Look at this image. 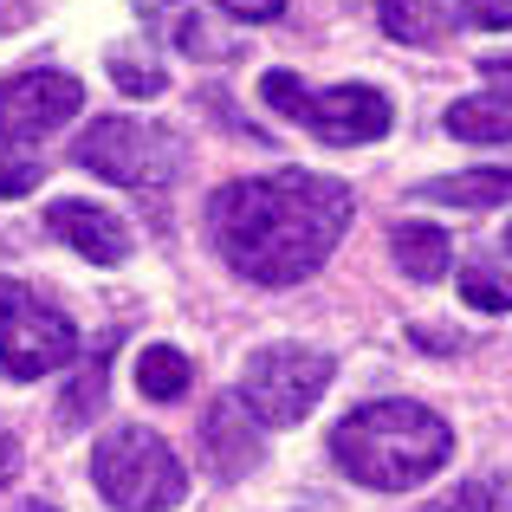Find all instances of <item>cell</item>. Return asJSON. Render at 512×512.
I'll return each mask as SVG.
<instances>
[{
	"mask_svg": "<svg viewBox=\"0 0 512 512\" xmlns=\"http://www.w3.org/2000/svg\"><path fill=\"white\" fill-rule=\"evenodd\" d=\"M331 370L338 363L325 350H305V344H273V350H253L247 370H240V402L260 428H299L305 415L318 409Z\"/></svg>",
	"mask_w": 512,
	"mask_h": 512,
	"instance_id": "277c9868",
	"label": "cell"
},
{
	"mask_svg": "<svg viewBox=\"0 0 512 512\" xmlns=\"http://www.w3.org/2000/svg\"><path fill=\"white\" fill-rule=\"evenodd\" d=\"M39 182H46V156L0 143V195H33Z\"/></svg>",
	"mask_w": 512,
	"mask_h": 512,
	"instance_id": "44dd1931",
	"label": "cell"
},
{
	"mask_svg": "<svg viewBox=\"0 0 512 512\" xmlns=\"http://www.w3.org/2000/svg\"><path fill=\"white\" fill-rule=\"evenodd\" d=\"M448 137H461V143H512V104H493V98L448 104Z\"/></svg>",
	"mask_w": 512,
	"mask_h": 512,
	"instance_id": "e0dca14e",
	"label": "cell"
},
{
	"mask_svg": "<svg viewBox=\"0 0 512 512\" xmlns=\"http://www.w3.org/2000/svg\"><path fill=\"white\" fill-rule=\"evenodd\" d=\"M389 253H396V266L415 279V286H435V279L454 266V240L441 234V227H428V221H396Z\"/></svg>",
	"mask_w": 512,
	"mask_h": 512,
	"instance_id": "7c38bea8",
	"label": "cell"
},
{
	"mask_svg": "<svg viewBox=\"0 0 512 512\" xmlns=\"http://www.w3.org/2000/svg\"><path fill=\"white\" fill-rule=\"evenodd\" d=\"M85 111V85L72 72H13L0 85V143L13 150H39V137H52L59 124Z\"/></svg>",
	"mask_w": 512,
	"mask_h": 512,
	"instance_id": "52a82bcc",
	"label": "cell"
},
{
	"mask_svg": "<svg viewBox=\"0 0 512 512\" xmlns=\"http://www.w3.org/2000/svg\"><path fill=\"white\" fill-rule=\"evenodd\" d=\"M91 480L117 512H169L188 500V467L156 428H111L91 454Z\"/></svg>",
	"mask_w": 512,
	"mask_h": 512,
	"instance_id": "3957f363",
	"label": "cell"
},
{
	"mask_svg": "<svg viewBox=\"0 0 512 512\" xmlns=\"http://www.w3.org/2000/svg\"><path fill=\"white\" fill-rule=\"evenodd\" d=\"M506 247H512V227H506Z\"/></svg>",
	"mask_w": 512,
	"mask_h": 512,
	"instance_id": "484cf974",
	"label": "cell"
},
{
	"mask_svg": "<svg viewBox=\"0 0 512 512\" xmlns=\"http://www.w3.org/2000/svg\"><path fill=\"white\" fill-rule=\"evenodd\" d=\"M422 512H512V480L506 474H474V480H461V487L435 493Z\"/></svg>",
	"mask_w": 512,
	"mask_h": 512,
	"instance_id": "ac0fdd59",
	"label": "cell"
},
{
	"mask_svg": "<svg viewBox=\"0 0 512 512\" xmlns=\"http://www.w3.org/2000/svg\"><path fill=\"white\" fill-rule=\"evenodd\" d=\"M78 169L104 175L117 188H169L182 175V143L163 124H143V117H98L78 137Z\"/></svg>",
	"mask_w": 512,
	"mask_h": 512,
	"instance_id": "5b68a950",
	"label": "cell"
},
{
	"mask_svg": "<svg viewBox=\"0 0 512 512\" xmlns=\"http://www.w3.org/2000/svg\"><path fill=\"white\" fill-rule=\"evenodd\" d=\"M188 383H195V363H188L175 344H150V350H137V389H143L150 402H175V396H188Z\"/></svg>",
	"mask_w": 512,
	"mask_h": 512,
	"instance_id": "2e32d148",
	"label": "cell"
},
{
	"mask_svg": "<svg viewBox=\"0 0 512 512\" xmlns=\"http://www.w3.org/2000/svg\"><path fill=\"white\" fill-rule=\"evenodd\" d=\"M299 124L312 130L318 143H344V150H350V143L389 137V124H396V104H389L376 85H331V91H305Z\"/></svg>",
	"mask_w": 512,
	"mask_h": 512,
	"instance_id": "ba28073f",
	"label": "cell"
},
{
	"mask_svg": "<svg viewBox=\"0 0 512 512\" xmlns=\"http://www.w3.org/2000/svg\"><path fill=\"white\" fill-rule=\"evenodd\" d=\"M111 350H117V331H111V338H98V344H91L85 370L72 376V389H65V402H59V422H65V428L91 422V415L104 409V370H111Z\"/></svg>",
	"mask_w": 512,
	"mask_h": 512,
	"instance_id": "9a60e30c",
	"label": "cell"
},
{
	"mask_svg": "<svg viewBox=\"0 0 512 512\" xmlns=\"http://www.w3.org/2000/svg\"><path fill=\"white\" fill-rule=\"evenodd\" d=\"M201 448H208V467L221 480H240L260 467V422L247 415L240 396H221L208 415H201Z\"/></svg>",
	"mask_w": 512,
	"mask_h": 512,
	"instance_id": "30bf717a",
	"label": "cell"
},
{
	"mask_svg": "<svg viewBox=\"0 0 512 512\" xmlns=\"http://www.w3.org/2000/svg\"><path fill=\"white\" fill-rule=\"evenodd\" d=\"M454 7H461L474 26H487V33H506L512 26V0H454Z\"/></svg>",
	"mask_w": 512,
	"mask_h": 512,
	"instance_id": "7402d4cb",
	"label": "cell"
},
{
	"mask_svg": "<svg viewBox=\"0 0 512 512\" xmlns=\"http://www.w3.org/2000/svg\"><path fill=\"white\" fill-rule=\"evenodd\" d=\"M46 227L72 253H85L91 266H124L130 260V227L117 221L111 208H98V201H52V208H46Z\"/></svg>",
	"mask_w": 512,
	"mask_h": 512,
	"instance_id": "9c48e42d",
	"label": "cell"
},
{
	"mask_svg": "<svg viewBox=\"0 0 512 512\" xmlns=\"http://www.w3.org/2000/svg\"><path fill=\"white\" fill-rule=\"evenodd\" d=\"M376 26H383L389 39H402V46H435V39H448V13H441L435 0H383V7H376Z\"/></svg>",
	"mask_w": 512,
	"mask_h": 512,
	"instance_id": "5bb4252c",
	"label": "cell"
},
{
	"mask_svg": "<svg viewBox=\"0 0 512 512\" xmlns=\"http://www.w3.org/2000/svg\"><path fill=\"white\" fill-rule=\"evenodd\" d=\"M26 512H59V506H26Z\"/></svg>",
	"mask_w": 512,
	"mask_h": 512,
	"instance_id": "d4e9b609",
	"label": "cell"
},
{
	"mask_svg": "<svg viewBox=\"0 0 512 512\" xmlns=\"http://www.w3.org/2000/svg\"><path fill=\"white\" fill-rule=\"evenodd\" d=\"M78 357V325L46 305L39 292H26L20 279H0V370L13 383H33V376H52Z\"/></svg>",
	"mask_w": 512,
	"mask_h": 512,
	"instance_id": "8992f818",
	"label": "cell"
},
{
	"mask_svg": "<svg viewBox=\"0 0 512 512\" xmlns=\"http://www.w3.org/2000/svg\"><path fill=\"white\" fill-rule=\"evenodd\" d=\"M221 260L253 286H299L331 260L350 227V188L312 169H273L227 182L208 201Z\"/></svg>",
	"mask_w": 512,
	"mask_h": 512,
	"instance_id": "6da1fadb",
	"label": "cell"
},
{
	"mask_svg": "<svg viewBox=\"0 0 512 512\" xmlns=\"http://www.w3.org/2000/svg\"><path fill=\"white\" fill-rule=\"evenodd\" d=\"M208 7L234 13V20H279V13H286V0H208Z\"/></svg>",
	"mask_w": 512,
	"mask_h": 512,
	"instance_id": "603a6c76",
	"label": "cell"
},
{
	"mask_svg": "<svg viewBox=\"0 0 512 512\" xmlns=\"http://www.w3.org/2000/svg\"><path fill=\"white\" fill-rule=\"evenodd\" d=\"M13 474H20V441H13V428L0 422V487H7Z\"/></svg>",
	"mask_w": 512,
	"mask_h": 512,
	"instance_id": "cb8c5ba5",
	"label": "cell"
},
{
	"mask_svg": "<svg viewBox=\"0 0 512 512\" xmlns=\"http://www.w3.org/2000/svg\"><path fill=\"white\" fill-rule=\"evenodd\" d=\"M104 65H111L117 91H130V98H156V91H163V65H156L150 52H124V46H117Z\"/></svg>",
	"mask_w": 512,
	"mask_h": 512,
	"instance_id": "ffe728a7",
	"label": "cell"
},
{
	"mask_svg": "<svg viewBox=\"0 0 512 512\" xmlns=\"http://www.w3.org/2000/svg\"><path fill=\"white\" fill-rule=\"evenodd\" d=\"M422 195H428V201H441V208H500V201H512V169H461V175H435Z\"/></svg>",
	"mask_w": 512,
	"mask_h": 512,
	"instance_id": "4fadbf2b",
	"label": "cell"
},
{
	"mask_svg": "<svg viewBox=\"0 0 512 512\" xmlns=\"http://www.w3.org/2000/svg\"><path fill=\"white\" fill-rule=\"evenodd\" d=\"M461 299L474 305V312H512V273H500L493 260H467L461 266Z\"/></svg>",
	"mask_w": 512,
	"mask_h": 512,
	"instance_id": "d6986e66",
	"label": "cell"
},
{
	"mask_svg": "<svg viewBox=\"0 0 512 512\" xmlns=\"http://www.w3.org/2000/svg\"><path fill=\"white\" fill-rule=\"evenodd\" d=\"M448 454H454V428L428 402H363L331 428V461L357 487L376 493L422 487L435 467H448Z\"/></svg>",
	"mask_w": 512,
	"mask_h": 512,
	"instance_id": "7a4b0ae2",
	"label": "cell"
},
{
	"mask_svg": "<svg viewBox=\"0 0 512 512\" xmlns=\"http://www.w3.org/2000/svg\"><path fill=\"white\" fill-rule=\"evenodd\" d=\"M137 13H143V26H150L156 39H169V46L188 52V59H227V52H234V39H227L195 0H137Z\"/></svg>",
	"mask_w": 512,
	"mask_h": 512,
	"instance_id": "8fae6325",
	"label": "cell"
}]
</instances>
